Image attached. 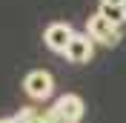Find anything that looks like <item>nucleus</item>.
Wrapping results in <instances>:
<instances>
[{"mask_svg": "<svg viewBox=\"0 0 126 123\" xmlns=\"http://www.w3.org/2000/svg\"><path fill=\"white\" fill-rule=\"evenodd\" d=\"M86 34L94 40V43H103V46H115L120 40V26H115V23H109L103 15H97L94 12L92 17L86 20Z\"/></svg>", "mask_w": 126, "mask_h": 123, "instance_id": "nucleus-1", "label": "nucleus"}, {"mask_svg": "<svg viewBox=\"0 0 126 123\" xmlns=\"http://www.w3.org/2000/svg\"><path fill=\"white\" fill-rule=\"evenodd\" d=\"M23 89H26V94H29L32 100H46L49 94L55 92V80H52V75H49L46 69H34V72L26 75Z\"/></svg>", "mask_w": 126, "mask_h": 123, "instance_id": "nucleus-2", "label": "nucleus"}, {"mask_svg": "<svg viewBox=\"0 0 126 123\" xmlns=\"http://www.w3.org/2000/svg\"><path fill=\"white\" fill-rule=\"evenodd\" d=\"M66 60L69 63H89L94 54V40L89 37L86 31H75V37L69 40V46H66Z\"/></svg>", "mask_w": 126, "mask_h": 123, "instance_id": "nucleus-3", "label": "nucleus"}, {"mask_svg": "<svg viewBox=\"0 0 126 123\" xmlns=\"http://www.w3.org/2000/svg\"><path fill=\"white\" fill-rule=\"evenodd\" d=\"M75 37V29H72L69 23H52L46 31H43V40H46V46L52 49V52H66V46H69V40Z\"/></svg>", "mask_w": 126, "mask_h": 123, "instance_id": "nucleus-4", "label": "nucleus"}, {"mask_svg": "<svg viewBox=\"0 0 126 123\" xmlns=\"http://www.w3.org/2000/svg\"><path fill=\"white\" fill-rule=\"evenodd\" d=\"M55 109L69 123H78L80 117H83V100H80L78 94H63V97H57L55 100Z\"/></svg>", "mask_w": 126, "mask_h": 123, "instance_id": "nucleus-5", "label": "nucleus"}, {"mask_svg": "<svg viewBox=\"0 0 126 123\" xmlns=\"http://www.w3.org/2000/svg\"><path fill=\"white\" fill-rule=\"evenodd\" d=\"M97 15H103L109 23H115V26H120L126 20V12H123V6H106V3H100V9H97Z\"/></svg>", "mask_w": 126, "mask_h": 123, "instance_id": "nucleus-6", "label": "nucleus"}, {"mask_svg": "<svg viewBox=\"0 0 126 123\" xmlns=\"http://www.w3.org/2000/svg\"><path fill=\"white\" fill-rule=\"evenodd\" d=\"M100 3H106V6H123L126 0H100Z\"/></svg>", "mask_w": 126, "mask_h": 123, "instance_id": "nucleus-7", "label": "nucleus"}, {"mask_svg": "<svg viewBox=\"0 0 126 123\" xmlns=\"http://www.w3.org/2000/svg\"><path fill=\"white\" fill-rule=\"evenodd\" d=\"M123 12H126V3H123Z\"/></svg>", "mask_w": 126, "mask_h": 123, "instance_id": "nucleus-8", "label": "nucleus"}]
</instances>
